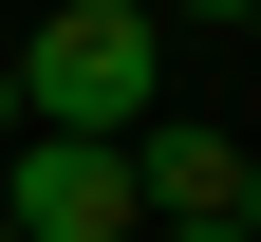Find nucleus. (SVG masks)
<instances>
[{"label": "nucleus", "mask_w": 261, "mask_h": 242, "mask_svg": "<svg viewBox=\"0 0 261 242\" xmlns=\"http://www.w3.org/2000/svg\"><path fill=\"white\" fill-rule=\"evenodd\" d=\"M0 75H19V130H75V149H130V130L168 112V56H149V19H112V0H56Z\"/></svg>", "instance_id": "obj_1"}, {"label": "nucleus", "mask_w": 261, "mask_h": 242, "mask_svg": "<svg viewBox=\"0 0 261 242\" xmlns=\"http://www.w3.org/2000/svg\"><path fill=\"white\" fill-rule=\"evenodd\" d=\"M0 224H19V242H149V224H130V149H75V130H19Z\"/></svg>", "instance_id": "obj_2"}, {"label": "nucleus", "mask_w": 261, "mask_h": 242, "mask_svg": "<svg viewBox=\"0 0 261 242\" xmlns=\"http://www.w3.org/2000/svg\"><path fill=\"white\" fill-rule=\"evenodd\" d=\"M243 130H205V112H149V130H130V224H149V242H168V224H243Z\"/></svg>", "instance_id": "obj_3"}, {"label": "nucleus", "mask_w": 261, "mask_h": 242, "mask_svg": "<svg viewBox=\"0 0 261 242\" xmlns=\"http://www.w3.org/2000/svg\"><path fill=\"white\" fill-rule=\"evenodd\" d=\"M149 19H243V0H149Z\"/></svg>", "instance_id": "obj_4"}, {"label": "nucleus", "mask_w": 261, "mask_h": 242, "mask_svg": "<svg viewBox=\"0 0 261 242\" xmlns=\"http://www.w3.org/2000/svg\"><path fill=\"white\" fill-rule=\"evenodd\" d=\"M168 242H261V224H168Z\"/></svg>", "instance_id": "obj_5"}, {"label": "nucleus", "mask_w": 261, "mask_h": 242, "mask_svg": "<svg viewBox=\"0 0 261 242\" xmlns=\"http://www.w3.org/2000/svg\"><path fill=\"white\" fill-rule=\"evenodd\" d=\"M0 149H19V75H0Z\"/></svg>", "instance_id": "obj_6"}, {"label": "nucleus", "mask_w": 261, "mask_h": 242, "mask_svg": "<svg viewBox=\"0 0 261 242\" xmlns=\"http://www.w3.org/2000/svg\"><path fill=\"white\" fill-rule=\"evenodd\" d=\"M243 38H261V0H243Z\"/></svg>", "instance_id": "obj_7"}, {"label": "nucleus", "mask_w": 261, "mask_h": 242, "mask_svg": "<svg viewBox=\"0 0 261 242\" xmlns=\"http://www.w3.org/2000/svg\"><path fill=\"white\" fill-rule=\"evenodd\" d=\"M0 242H19V224H0Z\"/></svg>", "instance_id": "obj_8"}]
</instances>
